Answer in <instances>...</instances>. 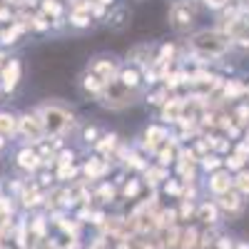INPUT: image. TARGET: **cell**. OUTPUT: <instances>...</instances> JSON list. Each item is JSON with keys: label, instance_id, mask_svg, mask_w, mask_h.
I'll return each mask as SVG.
<instances>
[{"label": "cell", "instance_id": "obj_1", "mask_svg": "<svg viewBox=\"0 0 249 249\" xmlns=\"http://www.w3.org/2000/svg\"><path fill=\"white\" fill-rule=\"evenodd\" d=\"M192 45H195V50H199L202 55H219V53L227 50V40H224L222 35H217V33L204 30V33L195 35Z\"/></svg>", "mask_w": 249, "mask_h": 249}, {"label": "cell", "instance_id": "obj_2", "mask_svg": "<svg viewBox=\"0 0 249 249\" xmlns=\"http://www.w3.org/2000/svg\"><path fill=\"white\" fill-rule=\"evenodd\" d=\"M43 124L48 132H68L72 127V117L60 107H45L43 110Z\"/></svg>", "mask_w": 249, "mask_h": 249}, {"label": "cell", "instance_id": "obj_3", "mask_svg": "<svg viewBox=\"0 0 249 249\" xmlns=\"http://www.w3.org/2000/svg\"><path fill=\"white\" fill-rule=\"evenodd\" d=\"M170 23L177 30H187V28L195 23V13L190 10V5H187V3H175L172 10H170Z\"/></svg>", "mask_w": 249, "mask_h": 249}, {"label": "cell", "instance_id": "obj_4", "mask_svg": "<svg viewBox=\"0 0 249 249\" xmlns=\"http://www.w3.org/2000/svg\"><path fill=\"white\" fill-rule=\"evenodd\" d=\"M20 130L30 137V142H40V137L45 135V124L35 115H25L23 120H20Z\"/></svg>", "mask_w": 249, "mask_h": 249}, {"label": "cell", "instance_id": "obj_5", "mask_svg": "<svg viewBox=\"0 0 249 249\" xmlns=\"http://www.w3.org/2000/svg\"><path fill=\"white\" fill-rule=\"evenodd\" d=\"M115 70H117L115 60H95V62H92V72H95L102 82L110 80V77L115 75Z\"/></svg>", "mask_w": 249, "mask_h": 249}, {"label": "cell", "instance_id": "obj_6", "mask_svg": "<svg viewBox=\"0 0 249 249\" xmlns=\"http://www.w3.org/2000/svg\"><path fill=\"white\" fill-rule=\"evenodd\" d=\"M18 77H20V62L18 60H10V65L3 70V88L5 90H13L18 85Z\"/></svg>", "mask_w": 249, "mask_h": 249}, {"label": "cell", "instance_id": "obj_7", "mask_svg": "<svg viewBox=\"0 0 249 249\" xmlns=\"http://www.w3.org/2000/svg\"><path fill=\"white\" fill-rule=\"evenodd\" d=\"M219 204L224 207L227 212H234V214H239L242 212V199H239V195H230V192H224V197L219 199Z\"/></svg>", "mask_w": 249, "mask_h": 249}, {"label": "cell", "instance_id": "obj_8", "mask_svg": "<svg viewBox=\"0 0 249 249\" xmlns=\"http://www.w3.org/2000/svg\"><path fill=\"white\" fill-rule=\"evenodd\" d=\"M210 187H212V192H217V195H224V192H230V175H224V172H217V175L212 177Z\"/></svg>", "mask_w": 249, "mask_h": 249}, {"label": "cell", "instance_id": "obj_9", "mask_svg": "<svg viewBox=\"0 0 249 249\" xmlns=\"http://www.w3.org/2000/svg\"><path fill=\"white\" fill-rule=\"evenodd\" d=\"M37 160H40V157H37L35 152H30V150H23V152L18 155V162H20V167H25V170H35L37 164H40Z\"/></svg>", "mask_w": 249, "mask_h": 249}, {"label": "cell", "instance_id": "obj_10", "mask_svg": "<svg viewBox=\"0 0 249 249\" xmlns=\"http://www.w3.org/2000/svg\"><path fill=\"white\" fill-rule=\"evenodd\" d=\"M15 130V120L8 112H0V135H10Z\"/></svg>", "mask_w": 249, "mask_h": 249}, {"label": "cell", "instance_id": "obj_11", "mask_svg": "<svg viewBox=\"0 0 249 249\" xmlns=\"http://www.w3.org/2000/svg\"><path fill=\"white\" fill-rule=\"evenodd\" d=\"M82 85H85V90H88V92H100L105 82H102L97 75H88L85 80H82Z\"/></svg>", "mask_w": 249, "mask_h": 249}, {"label": "cell", "instance_id": "obj_12", "mask_svg": "<svg viewBox=\"0 0 249 249\" xmlns=\"http://www.w3.org/2000/svg\"><path fill=\"white\" fill-rule=\"evenodd\" d=\"M199 219L214 222V219H217V207H214V204H202V207H199Z\"/></svg>", "mask_w": 249, "mask_h": 249}, {"label": "cell", "instance_id": "obj_13", "mask_svg": "<svg viewBox=\"0 0 249 249\" xmlns=\"http://www.w3.org/2000/svg\"><path fill=\"white\" fill-rule=\"evenodd\" d=\"M137 80H140V75H137L135 70H124L120 85H122V88H135V85H137Z\"/></svg>", "mask_w": 249, "mask_h": 249}, {"label": "cell", "instance_id": "obj_14", "mask_svg": "<svg viewBox=\"0 0 249 249\" xmlns=\"http://www.w3.org/2000/svg\"><path fill=\"white\" fill-rule=\"evenodd\" d=\"M182 247H184V249H195V247H197V232H195V230H187V232H184Z\"/></svg>", "mask_w": 249, "mask_h": 249}, {"label": "cell", "instance_id": "obj_15", "mask_svg": "<svg viewBox=\"0 0 249 249\" xmlns=\"http://www.w3.org/2000/svg\"><path fill=\"white\" fill-rule=\"evenodd\" d=\"M177 115H179V102H172V105L164 107V115H162V117L170 122V120H177Z\"/></svg>", "mask_w": 249, "mask_h": 249}, {"label": "cell", "instance_id": "obj_16", "mask_svg": "<svg viewBox=\"0 0 249 249\" xmlns=\"http://www.w3.org/2000/svg\"><path fill=\"white\" fill-rule=\"evenodd\" d=\"M237 187H239V192L249 195V172H242V175L237 177Z\"/></svg>", "mask_w": 249, "mask_h": 249}, {"label": "cell", "instance_id": "obj_17", "mask_svg": "<svg viewBox=\"0 0 249 249\" xmlns=\"http://www.w3.org/2000/svg\"><path fill=\"white\" fill-rule=\"evenodd\" d=\"M88 23H90V15H82V13H75V15H72V25L85 28Z\"/></svg>", "mask_w": 249, "mask_h": 249}, {"label": "cell", "instance_id": "obj_18", "mask_svg": "<svg viewBox=\"0 0 249 249\" xmlns=\"http://www.w3.org/2000/svg\"><path fill=\"white\" fill-rule=\"evenodd\" d=\"M124 195H127V197H135V195H137V182H130L127 187H124Z\"/></svg>", "mask_w": 249, "mask_h": 249}, {"label": "cell", "instance_id": "obj_19", "mask_svg": "<svg viewBox=\"0 0 249 249\" xmlns=\"http://www.w3.org/2000/svg\"><path fill=\"white\" fill-rule=\"evenodd\" d=\"M45 10H48V13H60V5L53 3V0H45Z\"/></svg>", "mask_w": 249, "mask_h": 249}, {"label": "cell", "instance_id": "obj_20", "mask_svg": "<svg viewBox=\"0 0 249 249\" xmlns=\"http://www.w3.org/2000/svg\"><path fill=\"white\" fill-rule=\"evenodd\" d=\"M217 164H219L217 157H204V167H207V170H210V167H217Z\"/></svg>", "mask_w": 249, "mask_h": 249}, {"label": "cell", "instance_id": "obj_21", "mask_svg": "<svg viewBox=\"0 0 249 249\" xmlns=\"http://www.w3.org/2000/svg\"><path fill=\"white\" fill-rule=\"evenodd\" d=\"M204 3L210 5V8H222V5H224V0H204Z\"/></svg>", "mask_w": 249, "mask_h": 249}, {"label": "cell", "instance_id": "obj_22", "mask_svg": "<svg viewBox=\"0 0 249 249\" xmlns=\"http://www.w3.org/2000/svg\"><path fill=\"white\" fill-rule=\"evenodd\" d=\"M100 3H105V5H107V3H112V0H100Z\"/></svg>", "mask_w": 249, "mask_h": 249}]
</instances>
